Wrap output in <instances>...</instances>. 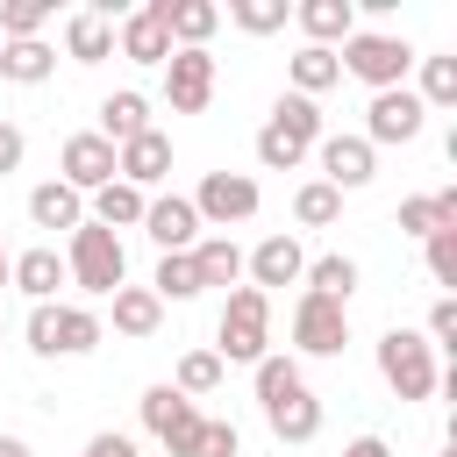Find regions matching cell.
<instances>
[{"label": "cell", "mask_w": 457, "mask_h": 457, "mask_svg": "<svg viewBox=\"0 0 457 457\" xmlns=\"http://www.w3.org/2000/svg\"><path fill=\"white\" fill-rule=\"evenodd\" d=\"M179 414H193V400H186L179 386H150V393H143V428H150V436H164Z\"/></svg>", "instance_id": "cell-37"}, {"label": "cell", "mask_w": 457, "mask_h": 457, "mask_svg": "<svg viewBox=\"0 0 457 457\" xmlns=\"http://www.w3.org/2000/svg\"><path fill=\"white\" fill-rule=\"evenodd\" d=\"M264 421H271V436H278V443H314V436H321V400H314L307 386H293L286 400H271V407H264Z\"/></svg>", "instance_id": "cell-18"}, {"label": "cell", "mask_w": 457, "mask_h": 457, "mask_svg": "<svg viewBox=\"0 0 457 457\" xmlns=\"http://www.w3.org/2000/svg\"><path fill=\"white\" fill-rule=\"evenodd\" d=\"M243 271H250V286H257V293H271V286H300L307 250H300L293 236H264V243L243 257Z\"/></svg>", "instance_id": "cell-14"}, {"label": "cell", "mask_w": 457, "mask_h": 457, "mask_svg": "<svg viewBox=\"0 0 457 457\" xmlns=\"http://www.w3.org/2000/svg\"><path fill=\"white\" fill-rule=\"evenodd\" d=\"M421 121H428V107H421L407 86H386V93H371V107H364V143H371V150H378V143H414Z\"/></svg>", "instance_id": "cell-7"}, {"label": "cell", "mask_w": 457, "mask_h": 457, "mask_svg": "<svg viewBox=\"0 0 457 457\" xmlns=\"http://www.w3.org/2000/svg\"><path fill=\"white\" fill-rule=\"evenodd\" d=\"M0 257H7V250H0Z\"/></svg>", "instance_id": "cell-49"}, {"label": "cell", "mask_w": 457, "mask_h": 457, "mask_svg": "<svg viewBox=\"0 0 457 457\" xmlns=\"http://www.w3.org/2000/svg\"><path fill=\"white\" fill-rule=\"evenodd\" d=\"M107 179H114V143H100L93 129L71 136V143H64V186H71V193H100Z\"/></svg>", "instance_id": "cell-16"}, {"label": "cell", "mask_w": 457, "mask_h": 457, "mask_svg": "<svg viewBox=\"0 0 457 457\" xmlns=\"http://www.w3.org/2000/svg\"><path fill=\"white\" fill-rule=\"evenodd\" d=\"M21 336H29V350H36V357H57V300L29 307V328H21Z\"/></svg>", "instance_id": "cell-40"}, {"label": "cell", "mask_w": 457, "mask_h": 457, "mask_svg": "<svg viewBox=\"0 0 457 457\" xmlns=\"http://www.w3.org/2000/svg\"><path fill=\"white\" fill-rule=\"evenodd\" d=\"M64 50H71V64H100V57H114V21H100L93 7H79V14L64 21Z\"/></svg>", "instance_id": "cell-21"}, {"label": "cell", "mask_w": 457, "mask_h": 457, "mask_svg": "<svg viewBox=\"0 0 457 457\" xmlns=\"http://www.w3.org/2000/svg\"><path fill=\"white\" fill-rule=\"evenodd\" d=\"M186 257H193V271H200V293H207V286H236V278H243V250H236L228 236H200Z\"/></svg>", "instance_id": "cell-24"}, {"label": "cell", "mask_w": 457, "mask_h": 457, "mask_svg": "<svg viewBox=\"0 0 457 457\" xmlns=\"http://www.w3.org/2000/svg\"><path fill=\"white\" fill-rule=\"evenodd\" d=\"M293 343H300L307 357H343V343H350V307H336V300H321V293H300V300H293Z\"/></svg>", "instance_id": "cell-5"}, {"label": "cell", "mask_w": 457, "mask_h": 457, "mask_svg": "<svg viewBox=\"0 0 457 457\" xmlns=\"http://www.w3.org/2000/svg\"><path fill=\"white\" fill-rule=\"evenodd\" d=\"M336 214H343V193H336L328 179H307V186L293 193V221H300V228H328Z\"/></svg>", "instance_id": "cell-30"}, {"label": "cell", "mask_w": 457, "mask_h": 457, "mask_svg": "<svg viewBox=\"0 0 457 457\" xmlns=\"http://www.w3.org/2000/svg\"><path fill=\"white\" fill-rule=\"evenodd\" d=\"M243 450V436H236V421H200V443H193V457H236Z\"/></svg>", "instance_id": "cell-41"}, {"label": "cell", "mask_w": 457, "mask_h": 457, "mask_svg": "<svg viewBox=\"0 0 457 457\" xmlns=\"http://www.w3.org/2000/svg\"><path fill=\"white\" fill-rule=\"evenodd\" d=\"M314 150H321V179H328L336 193H357V186H371V171H378V150H371L364 136H321Z\"/></svg>", "instance_id": "cell-10"}, {"label": "cell", "mask_w": 457, "mask_h": 457, "mask_svg": "<svg viewBox=\"0 0 457 457\" xmlns=\"http://www.w3.org/2000/svg\"><path fill=\"white\" fill-rule=\"evenodd\" d=\"M100 343V314L93 307H57V357H86Z\"/></svg>", "instance_id": "cell-32"}, {"label": "cell", "mask_w": 457, "mask_h": 457, "mask_svg": "<svg viewBox=\"0 0 457 457\" xmlns=\"http://www.w3.org/2000/svg\"><path fill=\"white\" fill-rule=\"evenodd\" d=\"M114 50L129 57V64H164L171 57V36H164V21H157V7L143 0V7H129L121 21H114Z\"/></svg>", "instance_id": "cell-13"}, {"label": "cell", "mask_w": 457, "mask_h": 457, "mask_svg": "<svg viewBox=\"0 0 457 457\" xmlns=\"http://www.w3.org/2000/svg\"><path fill=\"white\" fill-rule=\"evenodd\" d=\"M50 14H57V0H7V7H0V43H29V36H43Z\"/></svg>", "instance_id": "cell-34"}, {"label": "cell", "mask_w": 457, "mask_h": 457, "mask_svg": "<svg viewBox=\"0 0 457 457\" xmlns=\"http://www.w3.org/2000/svg\"><path fill=\"white\" fill-rule=\"evenodd\" d=\"M107 300H114V328H121V336H136V343H143V336H157L164 300H157L150 286H121V293H107Z\"/></svg>", "instance_id": "cell-25"}, {"label": "cell", "mask_w": 457, "mask_h": 457, "mask_svg": "<svg viewBox=\"0 0 457 457\" xmlns=\"http://www.w3.org/2000/svg\"><path fill=\"white\" fill-rule=\"evenodd\" d=\"M57 71V50L43 43V36H29V43H0V79H14V86H43Z\"/></svg>", "instance_id": "cell-26"}, {"label": "cell", "mask_w": 457, "mask_h": 457, "mask_svg": "<svg viewBox=\"0 0 457 457\" xmlns=\"http://www.w3.org/2000/svg\"><path fill=\"white\" fill-rule=\"evenodd\" d=\"M428 278H436V286H457V228L428 236Z\"/></svg>", "instance_id": "cell-42"}, {"label": "cell", "mask_w": 457, "mask_h": 457, "mask_svg": "<svg viewBox=\"0 0 457 457\" xmlns=\"http://www.w3.org/2000/svg\"><path fill=\"white\" fill-rule=\"evenodd\" d=\"M293 386H307L293 357H257V400H264V407H271V400H286Z\"/></svg>", "instance_id": "cell-38"}, {"label": "cell", "mask_w": 457, "mask_h": 457, "mask_svg": "<svg viewBox=\"0 0 457 457\" xmlns=\"http://www.w3.org/2000/svg\"><path fill=\"white\" fill-rule=\"evenodd\" d=\"M300 157H307V143H293V136H278L271 121L257 129V164H264V171H293Z\"/></svg>", "instance_id": "cell-39"}, {"label": "cell", "mask_w": 457, "mask_h": 457, "mask_svg": "<svg viewBox=\"0 0 457 457\" xmlns=\"http://www.w3.org/2000/svg\"><path fill=\"white\" fill-rule=\"evenodd\" d=\"M421 107H457V57H421Z\"/></svg>", "instance_id": "cell-36"}, {"label": "cell", "mask_w": 457, "mask_h": 457, "mask_svg": "<svg viewBox=\"0 0 457 457\" xmlns=\"http://www.w3.org/2000/svg\"><path fill=\"white\" fill-rule=\"evenodd\" d=\"M21 157H29V136H21L14 121H0V179H7V171H21Z\"/></svg>", "instance_id": "cell-45"}, {"label": "cell", "mask_w": 457, "mask_h": 457, "mask_svg": "<svg viewBox=\"0 0 457 457\" xmlns=\"http://www.w3.org/2000/svg\"><path fill=\"white\" fill-rule=\"evenodd\" d=\"M271 129L314 150V143H321V107H314V100H300V93H278V107H271Z\"/></svg>", "instance_id": "cell-29"}, {"label": "cell", "mask_w": 457, "mask_h": 457, "mask_svg": "<svg viewBox=\"0 0 457 457\" xmlns=\"http://www.w3.org/2000/svg\"><path fill=\"white\" fill-rule=\"evenodd\" d=\"M221 371H228V364H221L214 350H186V357H179V371H171V386H179L186 400H200V393H214V386H221Z\"/></svg>", "instance_id": "cell-33"}, {"label": "cell", "mask_w": 457, "mask_h": 457, "mask_svg": "<svg viewBox=\"0 0 457 457\" xmlns=\"http://www.w3.org/2000/svg\"><path fill=\"white\" fill-rule=\"evenodd\" d=\"M400 228L407 236H443V228H457V193H414V200H400Z\"/></svg>", "instance_id": "cell-23"}, {"label": "cell", "mask_w": 457, "mask_h": 457, "mask_svg": "<svg viewBox=\"0 0 457 457\" xmlns=\"http://www.w3.org/2000/svg\"><path fill=\"white\" fill-rule=\"evenodd\" d=\"M114 179L136 186V193H150L157 179H171V136H164V129H143L136 143H121V150H114Z\"/></svg>", "instance_id": "cell-9"}, {"label": "cell", "mask_w": 457, "mask_h": 457, "mask_svg": "<svg viewBox=\"0 0 457 457\" xmlns=\"http://www.w3.org/2000/svg\"><path fill=\"white\" fill-rule=\"evenodd\" d=\"M286 0H228V21L243 29V36H271V29H286Z\"/></svg>", "instance_id": "cell-35"}, {"label": "cell", "mask_w": 457, "mask_h": 457, "mask_svg": "<svg viewBox=\"0 0 457 457\" xmlns=\"http://www.w3.org/2000/svg\"><path fill=\"white\" fill-rule=\"evenodd\" d=\"M29 221L36 228H79L86 221V193H71L64 179H50V186L29 193Z\"/></svg>", "instance_id": "cell-20"}, {"label": "cell", "mask_w": 457, "mask_h": 457, "mask_svg": "<svg viewBox=\"0 0 457 457\" xmlns=\"http://www.w3.org/2000/svg\"><path fill=\"white\" fill-rule=\"evenodd\" d=\"M428 350H450L457 343V293H443L436 307H428V336H421Z\"/></svg>", "instance_id": "cell-43"}, {"label": "cell", "mask_w": 457, "mask_h": 457, "mask_svg": "<svg viewBox=\"0 0 457 457\" xmlns=\"http://www.w3.org/2000/svg\"><path fill=\"white\" fill-rule=\"evenodd\" d=\"M150 7H157V21H164L171 50H207V36L221 29V7H214V0H150Z\"/></svg>", "instance_id": "cell-12"}, {"label": "cell", "mask_w": 457, "mask_h": 457, "mask_svg": "<svg viewBox=\"0 0 457 457\" xmlns=\"http://www.w3.org/2000/svg\"><path fill=\"white\" fill-rule=\"evenodd\" d=\"M336 64H343L350 79H364L371 93H386V86H407V71H414V50H407V36H386V29H357V36L336 50Z\"/></svg>", "instance_id": "cell-3"}, {"label": "cell", "mask_w": 457, "mask_h": 457, "mask_svg": "<svg viewBox=\"0 0 457 457\" xmlns=\"http://www.w3.org/2000/svg\"><path fill=\"white\" fill-rule=\"evenodd\" d=\"M378 378H386L400 400H428V393L443 386L436 350H428L414 328H386V336H378Z\"/></svg>", "instance_id": "cell-4"}, {"label": "cell", "mask_w": 457, "mask_h": 457, "mask_svg": "<svg viewBox=\"0 0 457 457\" xmlns=\"http://www.w3.org/2000/svg\"><path fill=\"white\" fill-rule=\"evenodd\" d=\"M307 293H321V300H336V307H350V293H357V264L343 257V250H328V257H314L307 271Z\"/></svg>", "instance_id": "cell-28"}, {"label": "cell", "mask_w": 457, "mask_h": 457, "mask_svg": "<svg viewBox=\"0 0 457 457\" xmlns=\"http://www.w3.org/2000/svg\"><path fill=\"white\" fill-rule=\"evenodd\" d=\"M293 21L307 29V43H314V50H336V43H350V36H357V0H300V7H293Z\"/></svg>", "instance_id": "cell-15"}, {"label": "cell", "mask_w": 457, "mask_h": 457, "mask_svg": "<svg viewBox=\"0 0 457 457\" xmlns=\"http://www.w3.org/2000/svg\"><path fill=\"white\" fill-rule=\"evenodd\" d=\"M7 286H21V293L43 307V300H57V286H71V278H64V257H57L50 243H36V250L7 257Z\"/></svg>", "instance_id": "cell-17"}, {"label": "cell", "mask_w": 457, "mask_h": 457, "mask_svg": "<svg viewBox=\"0 0 457 457\" xmlns=\"http://www.w3.org/2000/svg\"><path fill=\"white\" fill-rule=\"evenodd\" d=\"M143 207H150V193L107 179V186L93 193V214H86V221H100V228H143Z\"/></svg>", "instance_id": "cell-22"}, {"label": "cell", "mask_w": 457, "mask_h": 457, "mask_svg": "<svg viewBox=\"0 0 457 457\" xmlns=\"http://www.w3.org/2000/svg\"><path fill=\"white\" fill-rule=\"evenodd\" d=\"M164 100H171V114H200L214 100V57L207 50H171L164 57Z\"/></svg>", "instance_id": "cell-8"}, {"label": "cell", "mask_w": 457, "mask_h": 457, "mask_svg": "<svg viewBox=\"0 0 457 457\" xmlns=\"http://www.w3.org/2000/svg\"><path fill=\"white\" fill-rule=\"evenodd\" d=\"M257 179H243V171H207L200 179V193H193V214H200V228L214 221V228H228V221H250L257 214Z\"/></svg>", "instance_id": "cell-6"}, {"label": "cell", "mask_w": 457, "mask_h": 457, "mask_svg": "<svg viewBox=\"0 0 457 457\" xmlns=\"http://www.w3.org/2000/svg\"><path fill=\"white\" fill-rule=\"evenodd\" d=\"M86 457H136V443H129V436H114V428H100V436L86 443Z\"/></svg>", "instance_id": "cell-46"}, {"label": "cell", "mask_w": 457, "mask_h": 457, "mask_svg": "<svg viewBox=\"0 0 457 457\" xmlns=\"http://www.w3.org/2000/svg\"><path fill=\"white\" fill-rule=\"evenodd\" d=\"M150 293H157V300H200V271H193V257H186V250L157 257V278H150Z\"/></svg>", "instance_id": "cell-31"}, {"label": "cell", "mask_w": 457, "mask_h": 457, "mask_svg": "<svg viewBox=\"0 0 457 457\" xmlns=\"http://www.w3.org/2000/svg\"><path fill=\"white\" fill-rule=\"evenodd\" d=\"M143 129H150V100H143V93H107V100H100V129H93L100 143L121 150V143H136Z\"/></svg>", "instance_id": "cell-19"}, {"label": "cell", "mask_w": 457, "mask_h": 457, "mask_svg": "<svg viewBox=\"0 0 457 457\" xmlns=\"http://www.w3.org/2000/svg\"><path fill=\"white\" fill-rule=\"evenodd\" d=\"M64 278H71L79 293H93V300L121 293V278H129V250H121V236L100 228V221H79V228H71V250H64Z\"/></svg>", "instance_id": "cell-2"}, {"label": "cell", "mask_w": 457, "mask_h": 457, "mask_svg": "<svg viewBox=\"0 0 457 457\" xmlns=\"http://www.w3.org/2000/svg\"><path fill=\"white\" fill-rule=\"evenodd\" d=\"M143 236L171 257V250H193L200 243V214H193V200L186 193H157L150 207H143Z\"/></svg>", "instance_id": "cell-11"}, {"label": "cell", "mask_w": 457, "mask_h": 457, "mask_svg": "<svg viewBox=\"0 0 457 457\" xmlns=\"http://www.w3.org/2000/svg\"><path fill=\"white\" fill-rule=\"evenodd\" d=\"M286 79H293V93H300V100H314V93H328V86L343 79V64H336V50L300 43V50H293V64H286Z\"/></svg>", "instance_id": "cell-27"}, {"label": "cell", "mask_w": 457, "mask_h": 457, "mask_svg": "<svg viewBox=\"0 0 457 457\" xmlns=\"http://www.w3.org/2000/svg\"><path fill=\"white\" fill-rule=\"evenodd\" d=\"M214 357H221V364H257V357H271V293L228 286L221 321H214Z\"/></svg>", "instance_id": "cell-1"}, {"label": "cell", "mask_w": 457, "mask_h": 457, "mask_svg": "<svg viewBox=\"0 0 457 457\" xmlns=\"http://www.w3.org/2000/svg\"><path fill=\"white\" fill-rule=\"evenodd\" d=\"M0 457H36V450H29L21 436H0Z\"/></svg>", "instance_id": "cell-48"}, {"label": "cell", "mask_w": 457, "mask_h": 457, "mask_svg": "<svg viewBox=\"0 0 457 457\" xmlns=\"http://www.w3.org/2000/svg\"><path fill=\"white\" fill-rule=\"evenodd\" d=\"M343 457H393V450H386V436H357V443H343Z\"/></svg>", "instance_id": "cell-47"}, {"label": "cell", "mask_w": 457, "mask_h": 457, "mask_svg": "<svg viewBox=\"0 0 457 457\" xmlns=\"http://www.w3.org/2000/svg\"><path fill=\"white\" fill-rule=\"evenodd\" d=\"M200 421H207V414H200V407H193V414H179V421H171V428H164V436H157V443H164V450H171V457H193V443H200Z\"/></svg>", "instance_id": "cell-44"}]
</instances>
